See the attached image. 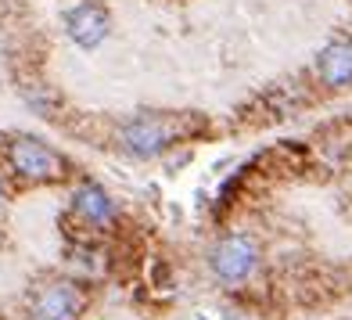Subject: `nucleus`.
I'll return each mask as SVG.
<instances>
[{
    "label": "nucleus",
    "instance_id": "20e7f679",
    "mask_svg": "<svg viewBox=\"0 0 352 320\" xmlns=\"http://www.w3.org/2000/svg\"><path fill=\"white\" fill-rule=\"evenodd\" d=\"M83 310V292L72 281L43 284L33 299V320H76Z\"/></svg>",
    "mask_w": 352,
    "mask_h": 320
},
{
    "label": "nucleus",
    "instance_id": "f257e3e1",
    "mask_svg": "<svg viewBox=\"0 0 352 320\" xmlns=\"http://www.w3.org/2000/svg\"><path fill=\"white\" fill-rule=\"evenodd\" d=\"M8 162H11V169L19 173L22 180H33V184H51V180L65 177V158H61L51 144H43L40 137H33V134L11 137Z\"/></svg>",
    "mask_w": 352,
    "mask_h": 320
},
{
    "label": "nucleus",
    "instance_id": "39448f33",
    "mask_svg": "<svg viewBox=\"0 0 352 320\" xmlns=\"http://www.w3.org/2000/svg\"><path fill=\"white\" fill-rule=\"evenodd\" d=\"M108 29H111V22H108V11L101 4H79L65 14V33L76 47H83V51L101 47Z\"/></svg>",
    "mask_w": 352,
    "mask_h": 320
},
{
    "label": "nucleus",
    "instance_id": "f03ea898",
    "mask_svg": "<svg viewBox=\"0 0 352 320\" xmlns=\"http://www.w3.org/2000/svg\"><path fill=\"white\" fill-rule=\"evenodd\" d=\"M209 266L223 284H241L252 277V270L259 266V245L248 234H227L219 237L216 248L209 252Z\"/></svg>",
    "mask_w": 352,
    "mask_h": 320
},
{
    "label": "nucleus",
    "instance_id": "0eeeda50",
    "mask_svg": "<svg viewBox=\"0 0 352 320\" xmlns=\"http://www.w3.org/2000/svg\"><path fill=\"white\" fill-rule=\"evenodd\" d=\"M72 209H76V216L83 220V223H90V227H101V223H108L111 216H116V202H111V195L104 187H98V184H83L72 195Z\"/></svg>",
    "mask_w": 352,
    "mask_h": 320
},
{
    "label": "nucleus",
    "instance_id": "6e6552de",
    "mask_svg": "<svg viewBox=\"0 0 352 320\" xmlns=\"http://www.w3.org/2000/svg\"><path fill=\"white\" fill-rule=\"evenodd\" d=\"M0 209H4V191H0Z\"/></svg>",
    "mask_w": 352,
    "mask_h": 320
},
{
    "label": "nucleus",
    "instance_id": "423d86ee",
    "mask_svg": "<svg viewBox=\"0 0 352 320\" xmlns=\"http://www.w3.org/2000/svg\"><path fill=\"white\" fill-rule=\"evenodd\" d=\"M316 76L327 87H352V43L349 40L327 43L316 58Z\"/></svg>",
    "mask_w": 352,
    "mask_h": 320
},
{
    "label": "nucleus",
    "instance_id": "7ed1b4c3",
    "mask_svg": "<svg viewBox=\"0 0 352 320\" xmlns=\"http://www.w3.org/2000/svg\"><path fill=\"white\" fill-rule=\"evenodd\" d=\"M122 148L137 155V158H155L162 155L169 144H173V126L158 116H133L130 122H122L119 130Z\"/></svg>",
    "mask_w": 352,
    "mask_h": 320
}]
</instances>
